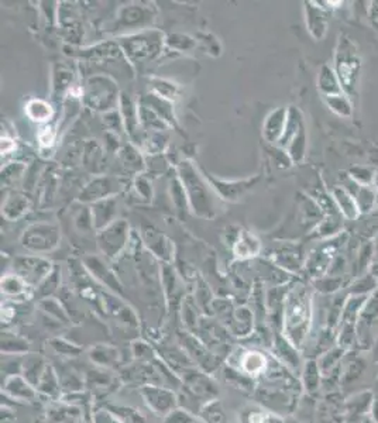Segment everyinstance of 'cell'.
I'll use <instances>...</instances> for the list:
<instances>
[{"label": "cell", "instance_id": "1", "mask_svg": "<svg viewBox=\"0 0 378 423\" xmlns=\"http://www.w3.org/2000/svg\"><path fill=\"white\" fill-rule=\"evenodd\" d=\"M310 295L306 291L291 292L286 308V335L295 347H301L310 326Z\"/></svg>", "mask_w": 378, "mask_h": 423}, {"label": "cell", "instance_id": "2", "mask_svg": "<svg viewBox=\"0 0 378 423\" xmlns=\"http://www.w3.org/2000/svg\"><path fill=\"white\" fill-rule=\"evenodd\" d=\"M141 394H143V396L146 399V404L149 405V408L153 412H155L157 415H165V416H167L170 412H173L175 409L177 398L168 389L149 385V387L143 388Z\"/></svg>", "mask_w": 378, "mask_h": 423}, {"label": "cell", "instance_id": "3", "mask_svg": "<svg viewBox=\"0 0 378 423\" xmlns=\"http://www.w3.org/2000/svg\"><path fill=\"white\" fill-rule=\"evenodd\" d=\"M238 366H239V370L251 375V377H258V375H262L267 370L268 361L266 359V355H263V352L255 351V350H246L239 357Z\"/></svg>", "mask_w": 378, "mask_h": 423}, {"label": "cell", "instance_id": "4", "mask_svg": "<svg viewBox=\"0 0 378 423\" xmlns=\"http://www.w3.org/2000/svg\"><path fill=\"white\" fill-rule=\"evenodd\" d=\"M5 391L14 399L18 401H30L36 396V391L33 385L21 375H12L5 384Z\"/></svg>", "mask_w": 378, "mask_h": 423}, {"label": "cell", "instance_id": "5", "mask_svg": "<svg viewBox=\"0 0 378 423\" xmlns=\"http://www.w3.org/2000/svg\"><path fill=\"white\" fill-rule=\"evenodd\" d=\"M357 69H359V61L356 58V54L342 53V61L339 62V75L340 79L344 82V86L354 84V78L357 75Z\"/></svg>", "mask_w": 378, "mask_h": 423}, {"label": "cell", "instance_id": "6", "mask_svg": "<svg viewBox=\"0 0 378 423\" xmlns=\"http://www.w3.org/2000/svg\"><path fill=\"white\" fill-rule=\"evenodd\" d=\"M47 366L44 363V360L38 356H33V357H27L23 363V377H25L32 385L37 387L42 374L45 371Z\"/></svg>", "mask_w": 378, "mask_h": 423}, {"label": "cell", "instance_id": "7", "mask_svg": "<svg viewBox=\"0 0 378 423\" xmlns=\"http://www.w3.org/2000/svg\"><path fill=\"white\" fill-rule=\"evenodd\" d=\"M36 388H37V391H40L45 395H50V396H54V395L58 394L60 381L57 379L54 370L50 366H47L44 374H42V377H41V380H40V383Z\"/></svg>", "mask_w": 378, "mask_h": 423}, {"label": "cell", "instance_id": "8", "mask_svg": "<svg viewBox=\"0 0 378 423\" xmlns=\"http://www.w3.org/2000/svg\"><path fill=\"white\" fill-rule=\"evenodd\" d=\"M78 416L79 412L77 408H68V407L51 409L50 412L51 423H77Z\"/></svg>", "mask_w": 378, "mask_h": 423}, {"label": "cell", "instance_id": "9", "mask_svg": "<svg viewBox=\"0 0 378 423\" xmlns=\"http://www.w3.org/2000/svg\"><path fill=\"white\" fill-rule=\"evenodd\" d=\"M202 412L206 423H226V416L218 401H212L206 404Z\"/></svg>", "mask_w": 378, "mask_h": 423}, {"label": "cell", "instance_id": "10", "mask_svg": "<svg viewBox=\"0 0 378 423\" xmlns=\"http://www.w3.org/2000/svg\"><path fill=\"white\" fill-rule=\"evenodd\" d=\"M275 416L262 409H249L243 412V423H275Z\"/></svg>", "mask_w": 378, "mask_h": 423}, {"label": "cell", "instance_id": "11", "mask_svg": "<svg viewBox=\"0 0 378 423\" xmlns=\"http://www.w3.org/2000/svg\"><path fill=\"white\" fill-rule=\"evenodd\" d=\"M198 419L188 411L174 409L165 416V423H195Z\"/></svg>", "mask_w": 378, "mask_h": 423}, {"label": "cell", "instance_id": "12", "mask_svg": "<svg viewBox=\"0 0 378 423\" xmlns=\"http://www.w3.org/2000/svg\"><path fill=\"white\" fill-rule=\"evenodd\" d=\"M97 423H121V422L112 419L108 413H99L97 416Z\"/></svg>", "mask_w": 378, "mask_h": 423}]
</instances>
